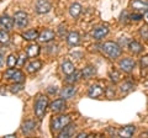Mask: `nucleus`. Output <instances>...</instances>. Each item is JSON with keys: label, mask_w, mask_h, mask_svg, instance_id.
<instances>
[{"label": "nucleus", "mask_w": 148, "mask_h": 138, "mask_svg": "<svg viewBox=\"0 0 148 138\" xmlns=\"http://www.w3.org/2000/svg\"><path fill=\"white\" fill-rule=\"evenodd\" d=\"M101 48L106 56H109L111 59H116L121 56V47L115 42H105L101 46Z\"/></svg>", "instance_id": "nucleus-1"}, {"label": "nucleus", "mask_w": 148, "mask_h": 138, "mask_svg": "<svg viewBox=\"0 0 148 138\" xmlns=\"http://www.w3.org/2000/svg\"><path fill=\"white\" fill-rule=\"evenodd\" d=\"M71 123V116L68 115H63V116H57L52 120L51 122V128H52V132H61L67 125Z\"/></svg>", "instance_id": "nucleus-2"}, {"label": "nucleus", "mask_w": 148, "mask_h": 138, "mask_svg": "<svg viewBox=\"0 0 148 138\" xmlns=\"http://www.w3.org/2000/svg\"><path fill=\"white\" fill-rule=\"evenodd\" d=\"M48 107V99L43 95H38V98L36 100L35 104V113L38 118H42V116L45 115L46 110Z\"/></svg>", "instance_id": "nucleus-3"}, {"label": "nucleus", "mask_w": 148, "mask_h": 138, "mask_svg": "<svg viewBox=\"0 0 148 138\" xmlns=\"http://www.w3.org/2000/svg\"><path fill=\"white\" fill-rule=\"evenodd\" d=\"M14 22L18 29H24L29 24V15L25 11H17L14 16Z\"/></svg>", "instance_id": "nucleus-4"}, {"label": "nucleus", "mask_w": 148, "mask_h": 138, "mask_svg": "<svg viewBox=\"0 0 148 138\" xmlns=\"http://www.w3.org/2000/svg\"><path fill=\"white\" fill-rule=\"evenodd\" d=\"M119 64H120V68H121L123 72H126V73L132 72L133 68H135V66H136L135 61H133V59H131V58H123V59H121V61H120Z\"/></svg>", "instance_id": "nucleus-5"}, {"label": "nucleus", "mask_w": 148, "mask_h": 138, "mask_svg": "<svg viewBox=\"0 0 148 138\" xmlns=\"http://www.w3.org/2000/svg\"><path fill=\"white\" fill-rule=\"evenodd\" d=\"M51 9H52V5L47 1V0H38L36 3V12L37 14H47Z\"/></svg>", "instance_id": "nucleus-6"}, {"label": "nucleus", "mask_w": 148, "mask_h": 138, "mask_svg": "<svg viewBox=\"0 0 148 138\" xmlns=\"http://www.w3.org/2000/svg\"><path fill=\"white\" fill-rule=\"evenodd\" d=\"M109 33V29L106 26H99V27H96V29L92 31V37H94L95 40H101V38H104L106 35Z\"/></svg>", "instance_id": "nucleus-7"}, {"label": "nucleus", "mask_w": 148, "mask_h": 138, "mask_svg": "<svg viewBox=\"0 0 148 138\" xmlns=\"http://www.w3.org/2000/svg\"><path fill=\"white\" fill-rule=\"evenodd\" d=\"M66 101H64V99H57V100H54L52 104H51V110H52L53 112H59V111H62V110L66 109Z\"/></svg>", "instance_id": "nucleus-8"}, {"label": "nucleus", "mask_w": 148, "mask_h": 138, "mask_svg": "<svg viewBox=\"0 0 148 138\" xmlns=\"http://www.w3.org/2000/svg\"><path fill=\"white\" fill-rule=\"evenodd\" d=\"M14 19H11L10 16H8V15H3L1 17H0V26L4 27V29H6V30H11L12 27H14Z\"/></svg>", "instance_id": "nucleus-9"}, {"label": "nucleus", "mask_w": 148, "mask_h": 138, "mask_svg": "<svg viewBox=\"0 0 148 138\" xmlns=\"http://www.w3.org/2000/svg\"><path fill=\"white\" fill-rule=\"evenodd\" d=\"M74 131H75V126L72 125V123H69V125H67L61 132H59L58 137H59V138H64V137L68 138V137H72L73 133H74Z\"/></svg>", "instance_id": "nucleus-10"}, {"label": "nucleus", "mask_w": 148, "mask_h": 138, "mask_svg": "<svg viewBox=\"0 0 148 138\" xmlns=\"http://www.w3.org/2000/svg\"><path fill=\"white\" fill-rule=\"evenodd\" d=\"M88 94H89V96L92 98V99H98L104 94V89L101 88V86H99V85H91Z\"/></svg>", "instance_id": "nucleus-11"}, {"label": "nucleus", "mask_w": 148, "mask_h": 138, "mask_svg": "<svg viewBox=\"0 0 148 138\" xmlns=\"http://www.w3.org/2000/svg\"><path fill=\"white\" fill-rule=\"evenodd\" d=\"M131 6L137 11H148V4L143 0H132Z\"/></svg>", "instance_id": "nucleus-12"}, {"label": "nucleus", "mask_w": 148, "mask_h": 138, "mask_svg": "<svg viewBox=\"0 0 148 138\" xmlns=\"http://www.w3.org/2000/svg\"><path fill=\"white\" fill-rule=\"evenodd\" d=\"M75 93H77V89L74 86H64L61 90V96L63 99H71L75 95Z\"/></svg>", "instance_id": "nucleus-13"}, {"label": "nucleus", "mask_w": 148, "mask_h": 138, "mask_svg": "<svg viewBox=\"0 0 148 138\" xmlns=\"http://www.w3.org/2000/svg\"><path fill=\"white\" fill-rule=\"evenodd\" d=\"M38 53H40V46L38 44H30L29 47H27L26 49V56L27 57H30V58H35L38 56Z\"/></svg>", "instance_id": "nucleus-14"}, {"label": "nucleus", "mask_w": 148, "mask_h": 138, "mask_svg": "<svg viewBox=\"0 0 148 138\" xmlns=\"http://www.w3.org/2000/svg\"><path fill=\"white\" fill-rule=\"evenodd\" d=\"M54 38V32L52 30H45L42 33L38 36V40L41 42H51Z\"/></svg>", "instance_id": "nucleus-15"}, {"label": "nucleus", "mask_w": 148, "mask_h": 138, "mask_svg": "<svg viewBox=\"0 0 148 138\" xmlns=\"http://www.w3.org/2000/svg\"><path fill=\"white\" fill-rule=\"evenodd\" d=\"M67 41H68V43L71 44V46H77V44H79L80 42V36L78 32H69V35L67 36Z\"/></svg>", "instance_id": "nucleus-16"}, {"label": "nucleus", "mask_w": 148, "mask_h": 138, "mask_svg": "<svg viewBox=\"0 0 148 138\" xmlns=\"http://www.w3.org/2000/svg\"><path fill=\"white\" fill-rule=\"evenodd\" d=\"M133 132H135V126H126V127H123V128H121V130L119 131V136L130 138L133 135Z\"/></svg>", "instance_id": "nucleus-17"}, {"label": "nucleus", "mask_w": 148, "mask_h": 138, "mask_svg": "<svg viewBox=\"0 0 148 138\" xmlns=\"http://www.w3.org/2000/svg\"><path fill=\"white\" fill-rule=\"evenodd\" d=\"M35 127H36V123L34 121H26L22 123V132L25 133V135H29V133H31L32 131L35 130Z\"/></svg>", "instance_id": "nucleus-18"}, {"label": "nucleus", "mask_w": 148, "mask_h": 138, "mask_svg": "<svg viewBox=\"0 0 148 138\" xmlns=\"http://www.w3.org/2000/svg\"><path fill=\"white\" fill-rule=\"evenodd\" d=\"M82 12V5L80 4H72L71 8H69V14L72 15V17H78Z\"/></svg>", "instance_id": "nucleus-19"}, {"label": "nucleus", "mask_w": 148, "mask_h": 138, "mask_svg": "<svg viewBox=\"0 0 148 138\" xmlns=\"http://www.w3.org/2000/svg\"><path fill=\"white\" fill-rule=\"evenodd\" d=\"M10 80H12L14 83H22L25 80V75L21 70H15L10 77Z\"/></svg>", "instance_id": "nucleus-20"}, {"label": "nucleus", "mask_w": 148, "mask_h": 138, "mask_svg": "<svg viewBox=\"0 0 148 138\" xmlns=\"http://www.w3.org/2000/svg\"><path fill=\"white\" fill-rule=\"evenodd\" d=\"M62 70H63L64 74L69 75V74H72V73L75 72V68H74L73 63H71V62L67 61V62H64V63L62 64Z\"/></svg>", "instance_id": "nucleus-21"}, {"label": "nucleus", "mask_w": 148, "mask_h": 138, "mask_svg": "<svg viewBox=\"0 0 148 138\" xmlns=\"http://www.w3.org/2000/svg\"><path fill=\"white\" fill-rule=\"evenodd\" d=\"M38 36H40L38 31H36V30H30V31L25 32V33L22 35V37H24L25 40H27V41H34V40H36V38H38Z\"/></svg>", "instance_id": "nucleus-22"}, {"label": "nucleus", "mask_w": 148, "mask_h": 138, "mask_svg": "<svg viewBox=\"0 0 148 138\" xmlns=\"http://www.w3.org/2000/svg\"><path fill=\"white\" fill-rule=\"evenodd\" d=\"M41 68H42V62L35 61V62H32L27 66V70H29L30 73H35V72H38Z\"/></svg>", "instance_id": "nucleus-23"}, {"label": "nucleus", "mask_w": 148, "mask_h": 138, "mask_svg": "<svg viewBox=\"0 0 148 138\" xmlns=\"http://www.w3.org/2000/svg\"><path fill=\"white\" fill-rule=\"evenodd\" d=\"M82 74H83V77H84L85 79H89V78H91L92 75L95 74V68L91 67V66H88V67H85L84 69H83Z\"/></svg>", "instance_id": "nucleus-24"}, {"label": "nucleus", "mask_w": 148, "mask_h": 138, "mask_svg": "<svg viewBox=\"0 0 148 138\" xmlns=\"http://www.w3.org/2000/svg\"><path fill=\"white\" fill-rule=\"evenodd\" d=\"M17 56L16 54H10V56L8 57V61H6V66L9 68H14L17 64Z\"/></svg>", "instance_id": "nucleus-25"}, {"label": "nucleus", "mask_w": 148, "mask_h": 138, "mask_svg": "<svg viewBox=\"0 0 148 138\" xmlns=\"http://www.w3.org/2000/svg\"><path fill=\"white\" fill-rule=\"evenodd\" d=\"M128 47H130V49H131V52H133L135 54L141 53V51H142V46L138 42H136V41H133V42L130 43Z\"/></svg>", "instance_id": "nucleus-26"}, {"label": "nucleus", "mask_w": 148, "mask_h": 138, "mask_svg": "<svg viewBox=\"0 0 148 138\" xmlns=\"http://www.w3.org/2000/svg\"><path fill=\"white\" fill-rule=\"evenodd\" d=\"M79 77H80V73L74 72V73H72V74H69V75H68V78L66 79V81H67V83H69V84H73V83L78 81V79H79Z\"/></svg>", "instance_id": "nucleus-27"}, {"label": "nucleus", "mask_w": 148, "mask_h": 138, "mask_svg": "<svg viewBox=\"0 0 148 138\" xmlns=\"http://www.w3.org/2000/svg\"><path fill=\"white\" fill-rule=\"evenodd\" d=\"M10 42V36L5 31H0V43H9Z\"/></svg>", "instance_id": "nucleus-28"}, {"label": "nucleus", "mask_w": 148, "mask_h": 138, "mask_svg": "<svg viewBox=\"0 0 148 138\" xmlns=\"http://www.w3.org/2000/svg\"><path fill=\"white\" fill-rule=\"evenodd\" d=\"M10 90H11V93H18V91L22 90V84L21 83H15V85H12Z\"/></svg>", "instance_id": "nucleus-29"}, {"label": "nucleus", "mask_w": 148, "mask_h": 138, "mask_svg": "<svg viewBox=\"0 0 148 138\" xmlns=\"http://www.w3.org/2000/svg\"><path fill=\"white\" fill-rule=\"evenodd\" d=\"M110 77H111V80H112L114 83H117L120 80V74L117 72H115V70L110 73Z\"/></svg>", "instance_id": "nucleus-30"}, {"label": "nucleus", "mask_w": 148, "mask_h": 138, "mask_svg": "<svg viewBox=\"0 0 148 138\" xmlns=\"http://www.w3.org/2000/svg\"><path fill=\"white\" fill-rule=\"evenodd\" d=\"M131 88H133V85L131 84V83H123V84L121 85V91H128V90H131Z\"/></svg>", "instance_id": "nucleus-31"}, {"label": "nucleus", "mask_w": 148, "mask_h": 138, "mask_svg": "<svg viewBox=\"0 0 148 138\" xmlns=\"http://www.w3.org/2000/svg\"><path fill=\"white\" fill-rule=\"evenodd\" d=\"M141 35L143 36V38L148 40V26H143L141 29Z\"/></svg>", "instance_id": "nucleus-32"}, {"label": "nucleus", "mask_w": 148, "mask_h": 138, "mask_svg": "<svg viewBox=\"0 0 148 138\" xmlns=\"http://www.w3.org/2000/svg\"><path fill=\"white\" fill-rule=\"evenodd\" d=\"M141 66H142V68H146V67H148V56L143 57V58L141 59Z\"/></svg>", "instance_id": "nucleus-33"}, {"label": "nucleus", "mask_w": 148, "mask_h": 138, "mask_svg": "<svg viewBox=\"0 0 148 138\" xmlns=\"http://www.w3.org/2000/svg\"><path fill=\"white\" fill-rule=\"evenodd\" d=\"M130 19L131 20H135V21H138L142 19V15H140V14H132L131 16H130Z\"/></svg>", "instance_id": "nucleus-34"}, {"label": "nucleus", "mask_w": 148, "mask_h": 138, "mask_svg": "<svg viewBox=\"0 0 148 138\" xmlns=\"http://www.w3.org/2000/svg\"><path fill=\"white\" fill-rule=\"evenodd\" d=\"M3 66H4V58L1 56V53H0V68H1Z\"/></svg>", "instance_id": "nucleus-35"}, {"label": "nucleus", "mask_w": 148, "mask_h": 138, "mask_svg": "<svg viewBox=\"0 0 148 138\" xmlns=\"http://www.w3.org/2000/svg\"><path fill=\"white\" fill-rule=\"evenodd\" d=\"M48 91H49V94H54L56 91H57V89H56V86H54V89H48Z\"/></svg>", "instance_id": "nucleus-36"}, {"label": "nucleus", "mask_w": 148, "mask_h": 138, "mask_svg": "<svg viewBox=\"0 0 148 138\" xmlns=\"http://www.w3.org/2000/svg\"><path fill=\"white\" fill-rule=\"evenodd\" d=\"M84 137H86L85 133H79V135H78V138H84Z\"/></svg>", "instance_id": "nucleus-37"}]
</instances>
